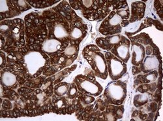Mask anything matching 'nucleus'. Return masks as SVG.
Wrapping results in <instances>:
<instances>
[{"label":"nucleus","instance_id":"1","mask_svg":"<svg viewBox=\"0 0 163 121\" xmlns=\"http://www.w3.org/2000/svg\"><path fill=\"white\" fill-rule=\"evenodd\" d=\"M25 64L28 72L32 75H34L45 64V60L39 52H30L25 56Z\"/></svg>","mask_w":163,"mask_h":121},{"label":"nucleus","instance_id":"2","mask_svg":"<svg viewBox=\"0 0 163 121\" xmlns=\"http://www.w3.org/2000/svg\"><path fill=\"white\" fill-rule=\"evenodd\" d=\"M126 89L121 84L113 82L107 87L106 94L113 103L120 104L123 102L126 96Z\"/></svg>","mask_w":163,"mask_h":121},{"label":"nucleus","instance_id":"3","mask_svg":"<svg viewBox=\"0 0 163 121\" xmlns=\"http://www.w3.org/2000/svg\"><path fill=\"white\" fill-rule=\"evenodd\" d=\"M108 71L111 79L117 80L127 72V66L117 57H112L108 61Z\"/></svg>","mask_w":163,"mask_h":121},{"label":"nucleus","instance_id":"4","mask_svg":"<svg viewBox=\"0 0 163 121\" xmlns=\"http://www.w3.org/2000/svg\"><path fill=\"white\" fill-rule=\"evenodd\" d=\"M76 82L79 91L92 96H98L103 91V88L100 84L89 80L77 79Z\"/></svg>","mask_w":163,"mask_h":121},{"label":"nucleus","instance_id":"5","mask_svg":"<svg viewBox=\"0 0 163 121\" xmlns=\"http://www.w3.org/2000/svg\"><path fill=\"white\" fill-rule=\"evenodd\" d=\"M91 58L94 67L96 68L99 75L103 76V78H106L107 75V66L103 54L100 52H95L92 53Z\"/></svg>","mask_w":163,"mask_h":121},{"label":"nucleus","instance_id":"6","mask_svg":"<svg viewBox=\"0 0 163 121\" xmlns=\"http://www.w3.org/2000/svg\"><path fill=\"white\" fill-rule=\"evenodd\" d=\"M112 53L117 58H119V60L126 62L130 58L129 44L123 43L119 45L112 50Z\"/></svg>","mask_w":163,"mask_h":121},{"label":"nucleus","instance_id":"7","mask_svg":"<svg viewBox=\"0 0 163 121\" xmlns=\"http://www.w3.org/2000/svg\"><path fill=\"white\" fill-rule=\"evenodd\" d=\"M132 62L134 65H138L142 62L145 56V49L144 47L138 45H133V54H132Z\"/></svg>","mask_w":163,"mask_h":121},{"label":"nucleus","instance_id":"8","mask_svg":"<svg viewBox=\"0 0 163 121\" xmlns=\"http://www.w3.org/2000/svg\"><path fill=\"white\" fill-rule=\"evenodd\" d=\"M61 43L58 40H46L42 45V50L47 53H54L57 52L61 48Z\"/></svg>","mask_w":163,"mask_h":121},{"label":"nucleus","instance_id":"9","mask_svg":"<svg viewBox=\"0 0 163 121\" xmlns=\"http://www.w3.org/2000/svg\"><path fill=\"white\" fill-rule=\"evenodd\" d=\"M159 65V61L156 56H147L145 58L143 64L144 70L146 72H150L153 70H155Z\"/></svg>","mask_w":163,"mask_h":121},{"label":"nucleus","instance_id":"10","mask_svg":"<svg viewBox=\"0 0 163 121\" xmlns=\"http://www.w3.org/2000/svg\"><path fill=\"white\" fill-rule=\"evenodd\" d=\"M1 82L6 87L13 86L16 82V75L13 73L5 72L1 74Z\"/></svg>","mask_w":163,"mask_h":121},{"label":"nucleus","instance_id":"11","mask_svg":"<svg viewBox=\"0 0 163 121\" xmlns=\"http://www.w3.org/2000/svg\"><path fill=\"white\" fill-rule=\"evenodd\" d=\"M54 35L58 39H64L68 36V32L61 24H57L54 28Z\"/></svg>","mask_w":163,"mask_h":121},{"label":"nucleus","instance_id":"12","mask_svg":"<svg viewBox=\"0 0 163 121\" xmlns=\"http://www.w3.org/2000/svg\"><path fill=\"white\" fill-rule=\"evenodd\" d=\"M122 17L118 14H114L109 20V24L111 26H116L121 22Z\"/></svg>","mask_w":163,"mask_h":121},{"label":"nucleus","instance_id":"13","mask_svg":"<svg viewBox=\"0 0 163 121\" xmlns=\"http://www.w3.org/2000/svg\"><path fill=\"white\" fill-rule=\"evenodd\" d=\"M82 35H83V34H82V30H80L79 28H74V29L72 30L71 33H70V36L74 39H80V38L82 36Z\"/></svg>","mask_w":163,"mask_h":121},{"label":"nucleus","instance_id":"14","mask_svg":"<svg viewBox=\"0 0 163 121\" xmlns=\"http://www.w3.org/2000/svg\"><path fill=\"white\" fill-rule=\"evenodd\" d=\"M68 87L67 85H63V86H61L60 87H58L56 91V94L59 95V96H63V95H65L67 93L68 91Z\"/></svg>","mask_w":163,"mask_h":121},{"label":"nucleus","instance_id":"15","mask_svg":"<svg viewBox=\"0 0 163 121\" xmlns=\"http://www.w3.org/2000/svg\"><path fill=\"white\" fill-rule=\"evenodd\" d=\"M76 49L74 46H68L65 51V54L67 56H72L76 53Z\"/></svg>","mask_w":163,"mask_h":121},{"label":"nucleus","instance_id":"16","mask_svg":"<svg viewBox=\"0 0 163 121\" xmlns=\"http://www.w3.org/2000/svg\"><path fill=\"white\" fill-rule=\"evenodd\" d=\"M120 38H121V37L119 35H113V36L109 38V43L112 45L117 44L120 41Z\"/></svg>","mask_w":163,"mask_h":121},{"label":"nucleus","instance_id":"17","mask_svg":"<svg viewBox=\"0 0 163 121\" xmlns=\"http://www.w3.org/2000/svg\"><path fill=\"white\" fill-rule=\"evenodd\" d=\"M8 10V5L6 1H0V12L3 13Z\"/></svg>","mask_w":163,"mask_h":121},{"label":"nucleus","instance_id":"18","mask_svg":"<svg viewBox=\"0 0 163 121\" xmlns=\"http://www.w3.org/2000/svg\"><path fill=\"white\" fill-rule=\"evenodd\" d=\"M148 94H141L139 96L138 98V101L140 103H145V102L148 101Z\"/></svg>","mask_w":163,"mask_h":121},{"label":"nucleus","instance_id":"19","mask_svg":"<svg viewBox=\"0 0 163 121\" xmlns=\"http://www.w3.org/2000/svg\"><path fill=\"white\" fill-rule=\"evenodd\" d=\"M82 3H83L84 5L86 7V8H89L93 4V1H82Z\"/></svg>","mask_w":163,"mask_h":121},{"label":"nucleus","instance_id":"20","mask_svg":"<svg viewBox=\"0 0 163 121\" xmlns=\"http://www.w3.org/2000/svg\"><path fill=\"white\" fill-rule=\"evenodd\" d=\"M155 79H156V75L153 73H150V74L147 76V79L148 80H150V81L154 80Z\"/></svg>","mask_w":163,"mask_h":121},{"label":"nucleus","instance_id":"21","mask_svg":"<svg viewBox=\"0 0 163 121\" xmlns=\"http://www.w3.org/2000/svg\"><path fill=\"white\" fill-rule=\"evenodd\" d=\"M77 92V89L75 87H73L72 88H70L69 90V95L70 96H74V95L76 94Z\"/></svg>","mask_w":163,"mask_h":121},{"label":"nucleus","instance_id":"22","mask_svg":"<svg viewBox=\"0 0 163 121\" xmlns=\"http://www.w3.org/2000/svg\"><path fill=\"white\" fill-rule=\"evenodd\" d=\"M9 27L7 25L2 24V25H1V26H0V30H1V32H6V31H7L9 30Z\"/></svg>","mask_w":163,"mask_h":121},{"label":"nucleus","instance_id":"23","mask_svg":"<svg viewBox=\"0 0 163 121\" xmlns=\"http://www.w3.org/2000/svg\"><path fill=\"white\" fill-rule=\"evenodd\" d=\"M0 58H1V62H0V64H1V66L2 67L3 65V63L5 62V57L4 56L3 53H1V56H0Z\"/></svg>","mask_w":163,"mask_h":121},{"label":"nucleus","instance_id":"24","mask_svg":"<svg viewBox=\"0 0 163 121\" xmlns=\"http://www.w3.org/2000/svg\"><path fill=\"white\" fill-rule=\"evenodd\" d=\"M118 15L121 16V17H122V16H124L125 15H127V12L124 10L119 11H118Z\"/></svg>","mask_w":163,"mask_h":121},{"label":"nucleus","instance_id":"25","mask_svg":"<svg viewBox=\"0 0 163 121\" xmlns=\"http://www.w3.org/2000/svg\"><path fill=\"white\" fill-rule=\"evenodd\" d=\"M18 4L20 6L22 7H24L26 6V3H25V1H18Z\"/></svg>","mask_w":163,"mask_h":121},{"label":"nucleus","instance_id":"26","mask_svg":"<svg viewBox=\"0 0 163 121\" xmlns=\"http://www.w3.org/2000/svg\"><path fill=\"white\" fill-rule=\"evenodd\" d=\"M61 105H62V101H59V102H58V105L59 107H60L61 106Z\"/></svg>","mask_w":163,"mask_h":121}]
</instances>
